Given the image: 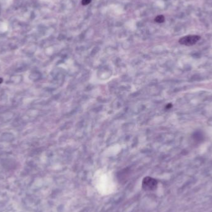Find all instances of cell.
<instances>
[{"instance_id": "cell-1", "label": "cell", "mask_w": 212, "mask_h": 212, "mask_svg": "<svg viewBox=\"0 0 212 212\" xmlns=\"http://www.w3.org/2000/svg\"><path fill=\"white\" fill-rule=\"evenodd\" d=\"M158 181L150 177H144L142 182V187L144 190L151 191L155 190L157 188Z\"/></svg>"}, {"instance_id": "cell-2", "label": "cell", "mask_w": 212, "mask_h": 212, "mask_svg": "<svg viewBox=\"0 0 212 212\" xmlns=\"http://www.w3.org/2000/svg\"><path fill=\"white\" fill-rule=\"evenodd\" d=\"M200 39V37L199 36L189 35L181 38L179 42L182 45L186 46H192L195 45Z\"/></svg>"}, {"instance_id": "cell-3", "label": "cell", "mask_w": 212, "mask_h": 212, "mask_svg": "<svg viewBox=\"0 0 212 212\" xmlns=\"http://www.w3.org/2000/svg\"><path fill=\"white\" fill-rule=\"evenodd\" d=\"M155 21L156 22H158V23H162V22H163L164 21H165V17H164L162 15L158 16L155 18Z\"/></svg>"}, {"instance_id": "cell-4", "label": "cell", "mask_w": 212, "mask_h": 212, "mask_svg": "<svg viewBox=\"0 0 212 212\" xmlns=\"http://www.w3.org/2000/svg\"><path fill=\"white\" fill-rule=\"evenodd\" d=\"M91 1V0H82L81 1V3L83 5L85 6V5H88V4H89Z\"/></svg>"}, {"instance_id": "cell-5", "label": "cell", "mask_w": 212, "mask_h": 212, "mask_svg": "<svg viewBox=\"0 0 212 212\" xmlns=\"http://www.w3.org/2000/svg\"><path fill=\"white\" fill-rule=\"evenodd\" d=\"M2 83V79L0 78V83Z\"/></svg>"}]
</instances>
